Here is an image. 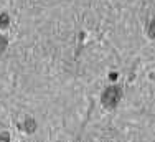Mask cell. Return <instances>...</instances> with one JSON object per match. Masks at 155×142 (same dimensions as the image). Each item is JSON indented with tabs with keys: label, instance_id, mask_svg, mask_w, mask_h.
<instances>
[{
	"label": "cell",
	"instance_id": "obj_1",
	"mask_svg": "<svg viewBox=\"0 0 155 142\" xmlns=\"http://www.w3.org/2000/svg\"><path fill=\"white\" fill-rule=\"evenodd\" d=\"M120 99V89L117 86H111L102 94V104L106 107H114Z\"/></svg>",
	"mask_w": 155,
	"mask_h": 142
},
{
	"label": "cell",
	"instance_id": "obj_2",
	"mask_svg": "<svg viewBox=\"0 0 155 142\" xmlns=\"http://www.w3.org/2000/svg\"><path fill=\"white\" fill-rule=\"evenodd\" d=\"M148 35H150L152 38H155V20L150 21V25H148Z\"/></svg>",
	"mask_w": 155,
	"mask_h": 142
},
{
	"label": "cell",
	"instance_id": "obj_3",
	"mask_svg": "<svg viewBox=\"0 0 155 142\" xmlns=\"http://www.w3.org/2000/svg\"><path fill=\"white\" fill-rule=\"evenodd\" d=\"M8 25V17L7 15H0V27H7Z\"/></svg>",
	"mask_w": 155,
	"mask_h": 142
},
{
	"label": "cell",
	"instance_id": "obj_4",
	"mask_svg": "<svg viewBox=\"0 0 155 142\" xmlns=\"http://www.w3.org/2000/svg\"><path fill=\"white\" fill-rule=\"evenodd\" d=\"M10 141V137H8L7 132H4V134H0V142H8Z\"/></svg>",
	"mask_w": 155,
	"mask_h": 142
}]
</instances>
